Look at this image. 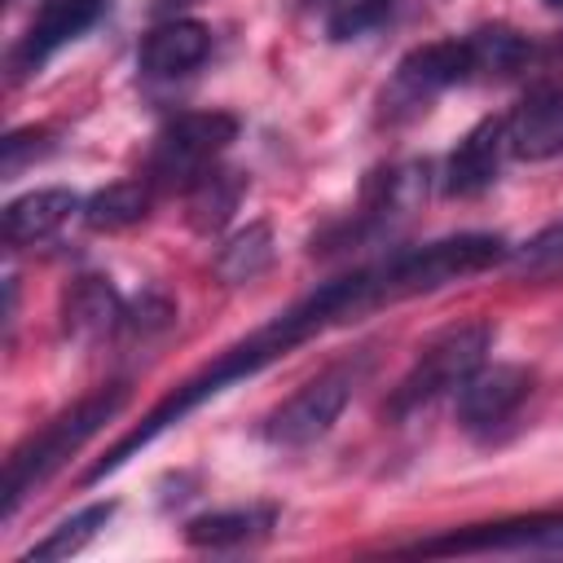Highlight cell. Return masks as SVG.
I'll use <instances>...</instances> for the list:
<instances>
[{"label":"cell","mask_w":563,"mask_h":563,"mask_svg":"<svg viewBox=\"0 0 563 563\" xmlns=\"http://www.w3.org/2000/svg\"><path fill=\"white\" fill-rule=\"evenodd\" d=\"M378 303H391V299H387L383 260H378V264H365V268H352L347 277H334V282L317 286L308 299H299L295 308L277 312L268 325H260L255 334H246L242 343H233L216 365H207L202 374L185 378L167 400H158V405L141 418V427H132L92 471H84V484H97V479L114 475L136 449L154 444L167 427H176L185 413H194L202 400H211V396L224 391L229 383H242V378L260 374L268 361L286 356V352L299 347L303 339H312V334H321V330H330V325H339V321H347V317H356V312H369V308H378Z\"/></svg>","instance_id":"obj_1"},{"label":"cell","mask_w":563,"mask_h":563,"mask_svg":"<svg viewBox=\"0 0 563 563\" xmlns=\"http://www.w3.org/2000/svg\"><path fill=\"white\" fill-rule=\"evenodd\" d=\"M123 405H128V387L114 383L97 396H84L79 405H70L53 422H44L31 440H22L4 466V519L22 506L26 493H35L53 471H62L70 462V453H79Z\"/></svg>","instance_id":"obj_2"},{"label":"cell","mask_w":563,"mask_h":563,"mask_svg":"<svg viewBox=\"0 0 563 563\" xmlns=\"http://www.w3.org/2000/svg\"><path fill=\"white\" fill-rule=\"evenodd\" d=\"M493 347V325L488 321H457V325H444L440 334H431L413 365L405 369V378L391 387L383 413L387 418H409L418 409H427L431 400H440L444 391H457L479 365H484V352Z\"/></svg>","instance_id":"obj_3"},{"label":"cell","mask_w":563,"mask_h":563,"mask_svg":"<svg viewBox=\"0 0 563 563\" xmlns=\"http://www.w3.org/2000/svg\"><path fill=\"white\" fill-rule=\"evenodd\" d=\"M506 255H510V246L497 233H453V238H435L427 246L391 251L383 260L387 295L391 299L431 295V290H440L449 282H462V277H475V273L493 268Z\"/></svg>","instance_id":"obj_4"},{"label":"cell","mask_w":563,"mask_h":563,"mask_svg":"<svg viewBox=\"0 0 563 563\" xmlns=\"http://www.w3.org/2000/svg\"><path fill=\"white\" fill-rule=\"evenodd\" d=\"M238 141V119L224 110H189L176 114L150 150V185H194L229 145Z\"/></svg>","instance_id":"obj_5"},{"label":"cell","mask_w":563,"mask_h":563,"mask_svg":"<svg viewBox=\"0 0 563 563\" xmlns=\"http://www.w3.org/2000/svg\"><path fill=\"white\" fill-rule=\"evenodd\" d=\"M475 79V48L471 35H453V40H431L418 44L413 53L400 57L391 84L383 88V110L387 114H413L422 110L435 92Z\"/></svg>","instance_id":"obj_6"},{"label":"cell","mask_w":563,"mask_h":563,"mask_svg":"<svg viewBox=\"0 0 563 563\" xmlns=\"http://www.w3.org/2000/svg\"><path fill=\"white\" fill-rule=\"evenodd\" d=\"M352 387H356V374L343 369V365L308 378L290 400H282L268 413V422H264L268 444H277V449H308V444H317L339 422V413L347 409Z\"/></svg>","instance_id":"obj_7"},{"label":"cell","mask_w":563,"mask_h":563,"mask_svg":"<svg viewBox=\"0 0 563 563\" xmlns=\"http://www.w3.org/2000/svg\"><path fill=\"white\" fill-rule=\"evenodd\" d=\"M488 550H541V554H563V515H528L510 523H475L449 537H431L409 545V554H488Z\"/></svg>","instance_id":"obj_8"},{"label":"cell","mask_w":563,"mask_h":563,"mask_svg":"<svg viewBox=\"0 0 563 563\" xmlns=\"http://www.w3.org/2000/svg\"><path fill=\"white\" fill-rule=\"evenodd\" d=\"M532 391V374L523 365H479L462 387H457V422L471 435H488L501 427L523 396Z\"/></svg>","instance_id":"obj_9"},{"label":"cell","mask_w":563,"mask_h":563,"mask_svg":"<svg viewBox=\"0 0 563 563\" xmlns=\"http://www.w3.org/2000/svg\"><path fill=\"white\" fill-rule=\"evenodd\" d=\"M506 154L523 163H545L563 154V84H537L506 114Z\"/></svg>","instance_id":"obj_10"},{"label":"cell","mask_w":563,"mask_h":563,"mask_svg":"<svg viewBox=\"0 0 563 563\" xmlns=\"http://www.w3.org/2000/svg\"><path fill=\"white\" fill-rule=\"evenodd\" d=\"M501 154H506V119H479L453 145V154L444 158V172H440L444 194L449 198H475V194H484L497 180Z\"/></svg>","instance_id":"obj_11"},{"label":"cell","mask_w":563,"mask_h":563,"mask_svg":"<svg viewBox=\"0 0 563 563\" xmlns=\"http://www.w3.org/2000/svg\"><path fill=\"white\" fill-rule=\"evenodd\" d=\"M211 53V31L194 18H167L158 22L145 40H141V53H136V66L141 75L150 79H180L189 70H198Z\"/></svg>","instance_id":"obj_12"},{"label":"cell","mask_w":563,"mask_h":563,"mask_svg":"<svg viewBox=\"0 0 563 563\" xmlns=\"http://www.w3.org/2000/svg\"><path fill=\"white\" fill-rule=\"evenodd\" d=\"M123 312L128 303L119 299V290L110 286V277L84 273L62 290V330L75 343H97L123 330Z\"/></svg>","instance_id":"obj_13"},{"label":"cell","mask_w":563,"mask_h":563,"mask_svg":"<svg viewBox=\"0 0 563 563\" xmlns=\"http://www.w3.org/2000/svg\"><path fill=\"white\" fill-rule=\"evenodd\" d=\"M75 211H84L79 194L75 189H62V185H48V189H31L22 198H13L4 207V242L18 251V246H31V242H44L53 238Z\"/></svg>","instance_id":"obj_14"},{"label":"cell","mask_w":563,"mask_h":563,"mask_svg":"<svg viewBox=\"0 0 563 563\" xmlns=\"http://www.w3.org/2000/svg\"><path fill=\"white\" fill-rule=\"evenodd\" d=\"M277 510L273 506H229V510H207L185 523V541L194 550H238L255 545L273 532Z\"/></svg>","instance_id":"obj_15"},{"label":"cell","mask_w":563,"mask_h":563,"mask_svg":"<svg viewBox=\"0 0 563 563\" xmlns=\"http://www.w3.org/2000/svg\"><path fill=\"white\" fill-rule=\"evenodd\" d=\"M242 194H246V176L242 172H233V167H207L194 185H189V229L194 233H202V238H211V233H220L224 224H229V216L238 211V202H242Z\"/></svg>","instance_id":"obj_16"},{"label":"cell","mask_w":563,"mask_h":563,"mask_svg":"<svg viewBox=\"0 0 563 563\" xmlns=\"http://www.w3.org/2000/svg\"><path fill=\"white\" fill-rule=\"evenodd\" d=\"M150 202H154V185L150 180H114V185L97 189L84 202V224L97 229V233H114V229H128V224L145 220Z\"/></svg>","instance_id":"obj_17"},{"label":"cell","mask_w":563,"mask_h":563,"mask_svg":"<svg viewBox=\"0 0 563 563\" xmlns=\"http://www.w3.org/2000/svg\"><path fill=\"white\" fill-rule=\"evenodd\" d=\"M268 264H273V229H268L264 220H255V224L238 229V233L220 246V255H216V277H220L224 286H246V282H255Z\"/></svg>","instance_id":"obj_18"},{"label":"cell","mask_w":563,"mask_h":563,"mask_svg":"<svg viewBox=\"0 0 563 563\" xmlns=\"http://www.w3.org/2000/svg\"><path fill=\"white\" fill-rule=\"evenodd\" d=\"M110 515H114V501H92V506L75 510L70 519L53 523L48 537H40V541L26 550V559H31V563H53V559H70V554H79L84 545L97 541V532L110 523Z\"/></svg>","instance_id":"obj_19"},{"label":"cell","mask_w":563,"mask_h":563,"mask_svg":"<svg viewBox=\"0 0 563 563\" xmlns=\"http://www.w3.org/2000/svg\"><path fill=\"white\" fill-rule=\"evenodd\" d=\"M325 31V40H356L387 22V0H299Z\"/></svg>","instance_id":"obj_20"},{"label":"cell","mask_w":563,"mask_h":563,"mask_svg":"<svg viewBox=\"0 0 563 563\" xmlns=\"http://www.w3.org/2000/svg\"><path fill=\"white\" fill-rule=\"evenodd\" d=\"M471 48H475V79L479 75H515L519 66L532 62V40L510 31V26H484L471 31Z\"/></svg>","instance_id":"obj_21"},{"label":"cell","mask_w":563,"mask_h":563,"mask_svg":"<svg viewBox=\"0 0 563 563\" xmlns=\"http://www.w3.org/2000/svg\"><path fill=\"white\" fill-rule=\"evenodd\" d=\"M515 268H519L523 277L563 273V220H550L545 229H537V233L515 251Z\"/></svg>","instance_id":"obj_22"},{"label":"cell","mask_w":563,"mask_h":563,"mask_svg":"<svg viewBox=\"0 0 563 563\" xmlns=\"http://www.w3.org/2000/svg\"><path fill=\"white\" fill-rule=\"evenodd\" d=\"M172 321H176V308H172V299L158 295V290L141 295V299L128 303V312H123V330H128L132 339H141V343H150V339H158L163 330H172Z\"/></svg>","instance_id":"obj_23"},{"label":"cell","mask_w":563,"mask_h":563,"mask_svg":"<svg viewBox=\"0 0 563 563\" xmlns=\"http://www.w3.org/2000/svg\"><path fill=\"white\" fill-rule=\"evenodd\" d=\"M0 163H4V176H18L22 167H26V158H40V154H48V132L44 128H22V132H9L4 141H0Z\"/></svg>","instance_id":"obj_24"},{"label":"cell","mask_w":563,"mask_h":563,"mask_svg":"<svg viewBox=\"0 0 563 563\" xmlns=\"http://www.w3.org/2000/svg\"><path fill=\"white\" fill-rule=\"evenodd\" d=\"M545 4H550V9H563V0H545Z\"/></svg>","instance_id":"obj_25"},{"label":"cell","mask_w":563,"mask_h":563,"mask_svg":"<svg viewBox=\"0 0 563 563\" xmlns=\"http://www.w3.org/2000/svg\"><path fill=\"white\" fill-rule=\"evenodd\" d=\"M92 4H101V9H106V4H110V0H92Z\"/></svg>","instance_id":"obj_26"}]
</instances>
